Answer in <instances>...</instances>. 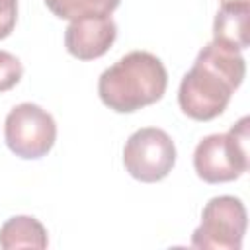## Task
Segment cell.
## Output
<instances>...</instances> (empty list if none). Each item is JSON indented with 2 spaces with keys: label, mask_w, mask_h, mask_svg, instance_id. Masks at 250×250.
Wrapping results in <instances>:
<instances>
[{
  "label": "cell",
  "mask_w": 250,
  "mask_h": 250,
  "mask_svg": "<svg viewBox=\"0 0 250 250\" xmlns=\"http://www.w3.org/2000/svg\"><path fill=\"white\" fill-rule=\"evenodd\" d=\"M244 74L246 62L240 51L215 41L207 43L180 82V109L195 121L219 117L227 109L234 90L242 84Z\"/></svg>",
  "instance_id": "obj_1"
},
{
  "label": "cell",
  "mask_w": 250,
  "mask_h": 250,
  "mask_svg": "<svg viewBox=\"0 0 250 250\" xmlns=\"http://www.w3.org/2000/svg\"><path fill=\"white\" fill-rule=\"evenodd\" d=\"M168 86L162 61L148 51H131L105 68L98 80V96L117 113H133L156 104Z\"/></svg>",
  "instance_id": "obj_2"
},
{
  "label": "cell",
  "mask_w": 250,
  "mask_h": 250,
  "mask_svg": "<svg viewBox=\"0 0 250 250\" xmlns=\"http://www.w3.org/2000/svg\"><path fill=\"white\" fill-rule=\"evenodd\" d=\"M248 117H242L227 133L203 137L193 152V168L207 184H223L240 178L248 166Z\"/></svg>",
  "instance_id": "obj_3"
},
{
  "label": "cell",
  "mask_w": 250,
  "mask_h": 250,
  "mask_svg": "<svg viewBox=\"0 0 250 250\" xmlns=\"http://www.w3.org/2000/svg\"><path fill=\"white\" fill-rule=\"evenodd\" d=\"M246 223V207L238 197H213L201 211V223L191 234V246L201 250H240Z\"/></svg>",
  "instance_id": "obj_4"
},
{
  "label": "cell",
  "mask_w": 250,
  "mask_h": 250,
  "mask_svg": "<svg viewBox=\"0 0 250 250\" xmlns=\"http://www.w3.org/2000/svg\"><path fill=\"white\" fill-rule=\"evenodd\" d=\"M4 139L16 156L23 160H37L53 148L57 123L41 105L23 102L10 109L4 123Z\"/></svg>",
  "instance_id": "obj_5"
},
{
  "label": "cell",
  "mask_w": 250,
  "mask_h": 250,
  "mask_svg": "<svg viewBox=\"0 0 250 250\" xmlns=\"http://www.w3.org/2000/svg\"><path fill=\"white\" fill-rule=\"evenodd\" d=\"M123 164L129 176L139 182H160L176 164V145L166 131L158 127H143L127 139Z\"/></svg>",
  "instance_id": "obj_6"
},
{
  "label": "cell",
  "mask_w": 250,
  "mask_h": 250,
  "mask_svg": "<svg viewBox=\"0 0 250 250\" xmlns=\"http://www.w3.org/2000/svg\"><path fill=\"white\" fill-rule=\"evenodd\" d=\"M117 37L111 16H86L72 20L64 31V47L78 61H94L109 51Z\"/></svg>",
  "instance_id": "obj_7"
},
{
  "label": "cell",
  "mask_w": 250,
  "mask_h": 250,
  "mask_svg": "<svg viewBox=\"0 0 250 250\" xmlns=\"http://www.w3.org/2000/svg\"><path fill=\"white\" fill-rule=\"evenodd\" d=\"M248 18L250 2L221 4L213 21V41L234 51L248 49Z\"/></svg>",
  "instance_id": "obj_8"
},
{
  "label": "cell",
  "mask_w": 250,
  "mask_h": 250,
  "mask_svg": "<svg viewBox=\"0 0 250 250\" xmlns=\"http://www.w3.org/2000/svg\"><path fill=\"white\" fill-rule=\"evenodd\" d=\"M49 238L45 227L29 215H16L10 217L0 227V246L4 250L16 248H47Z\"/></svg>",
  "instance_id": "obj_9"
},
{
  "label": "cell",
  "mask_w": 250,
  "mask_h": 250,
  "mask_svg": "<svg viewBox=\"0 0 250 250\" xmlns=\"http://www.w3.org/2000/svg\"><path fill=\"white\" fill-rule=\"evenodd\" d=\"M121 0H45L47 8L61 20H78L86 16H111Z\"/></svg>",
  "instance_id": "obj_10"
},
{
  "label": "cell",
  "mask_w": 250,
  "mask_h": 250,
  "mask_svg": "<svg viewBox=\"0 0 250 250\" xmlns=\"http://www.w3.org/2000/svg\"><path fill=\"white\" fill-rule=\"evenodd\" d=\"M23 74V66L20 59L8 51H0V92L12 90Z\"/></svg>",
  "instance_id": "obj_11"
},
{
  "label": "cell",
  "mask_w": 250,
  "mask_h": 250,
  "mask_svg": "<svg viewBox=\"0 0 250 250\" xmlns=\"http://www.w3.org/2000/svg\"><path fill=\"white\" fill-rule=\"evenodd\" d=\"M18 20V0H0V39H6Z\"/></svg>",
  "instance_id": "obj_12"
}]
</instances>
